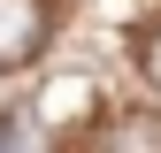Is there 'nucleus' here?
<instances>
[{"mask_svg": "<svg viewBox=\"0 0 161 153\" xmlns=\"http://www.w3.org/2000/svg\"><path fill=\"white\" fill-rule=\"evenodd\" d=\"M46 46V8L38 0H0V69H23Z\"/></svg>", "mask_w": 161, "mask_h": 153, "instance_id": "f257e3e1", "label": "nucleus"}, {"mask_svg": "<svg viewBox=\"0 0 161 153\" xmlns=\"http://www.w3.org/2000/svg\"><path fill=\"white\" fill-rule=\"evenodd\" d=\"M100 153H161V115H146V107L115 115V123L100 130Z\"/></svg>", "mask_w": 161, "mask_h": 153, "instance_id": "f03ea898", "label": "nucleus"}, {"mask_svg": "<svg viewBox=\"0 0 161 153\" xmlns=\"http://www.w3.org/2000/svg\"><path fill=\"white\" fill-rule=\"evenodd\" d=\"M31 115H0V153H31Z\"/></svg>", "mask_w": 161, "mask_h": 153, "instance_id": "7ed1b4c3", "label": "nucleus"}, {"mask_svg": "<svg viewBox=\"0 0 161 153\" xmlns=\"http://www.w3.org/2000/svg\"><path fill=\"white\" fill-rule=\"evenodd\" d=\"M138 69H146V84L161 92V23H153L146 38H138Z\"/></svg>", "mask_w": 161, "mask_h": 153, "instance_id": "20e7f679", "label": "nucleus"}]
</instances>
